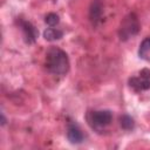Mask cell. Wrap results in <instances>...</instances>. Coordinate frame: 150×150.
I'll return each instance as SVG.
<instances>
[{
    "label": "cell",
    "mask_w": 150,
    "mask_h": 150,
    "mask_svg": "<svg viewBox=\"0 0 150 150\" xmlns=\"http://www.w3.org/2000/svg\"><path fill=\"white\" fill-rule=\"evenodd\" d=\"M67 138L73 144H80V143L83 142L84 135H83V132L81 131V129L79 128L77 124L69 123L68 124V129H67Z\"/></svg>",
    "instance_id": "6"
},
{
    "label": "cell",
    "mask_w": 150,
    "mask_h": 150,
    "mask_svg": "<svg viewBox=\"0 0 150 150\" xmlns=\"http://www.w3.org/2000/svg\"><path fill=\"white\" fill-rule=\"evenodd\" d=\"M139 21L135 13L128 14L121 22L118 28V36L122 41H127L130 38L135 36L139 32Z\"/></svg>",
    "instance_id": "2"
},
{
    "label": "cell",
    "mask_w": 150,
    "mask_h": 150,
    "mask_svg": "<svg viewBox=\"0 0 150 150\" xmlns=\"http://www.w3.org/2000/svg\"><path fill=\"white\" fill-rule=\"evenodd\" d=\"M46 67L55 75H66L70 67L67 53L59 47L49 48L46 53Z\"/></svg>",
    "instance_id": "1"
},
{
    "label": "cell",
    "mask_w": 150,
    "mask_h": 150,
    "mask_svg": "<svg viewBox=\"0 0 150 150\" xmlns=\"http://www.w3.org/2000/svg\"><path fill=\"white\" fill-rule=\"evenodd\" d=\"M120 122H121V127L125 130H131L135 127V122L132 117H130L129 115H122L120 118Z\"/></svg>",
    "instance_id": "10"
},
{
    "label": "cell",
    "mask_w": 150,
    "mask_h": 150,
    "mask_svg": "<svg viewBox=\"0 0 150 150\" xmlns=\"http://www.w3.org/2000/svg\"><path fill=\"white\" fill-rule=\"evenodd\" d=\"M45 22L47 25H49L50 27H54L60 22V16L57 14H55V13H48L46 15V18H45Z\"/></svg>",
    "instance_id": "11"
},
{
    "label": "cell",
    "mask_w": 150,
    "mask_h": 150,
    "mask_svg": "<svg viewBox=\"0 0 150 150\" xmlns=\"http://www.w3.org/2000/svg\"><path fill=\"white\" fill-rule=\"evenodd\" d=\"M138 55L142 60L150 61V36L145 38L141 42L139 48H138Z\"/></svg>",
    "instance_id": "8"
},
{
    "label": "cell",
    "mask_w": 150,
    "mask_h": 150,
    "mask_svg": "<svg viewBox=\"0 0 150 150\" xmlns=\"http://www.w3.org/2000/svg\"><path fill=\"white\" fill-rule=\"evenodd\" d=\"M112 121V112L110 110H95L88 115L90 127L97 131L103 130Z\"/></svg>",
    "instance_id": "3"
},
{
    "label": "cell",
    "mask_w": 150,
    "mask_h": 150,
    "mask_svg": "<svg viewBox=\"0 0 150 150\" xmlns=\"http://www.w3.org/2000/svg\"><path fill=\"white\" fill-rule=\"evenodd\" d=\"M6 123V118H5V116H4V114H1V124L4 125Z\"/></svg>",
    "instance_id": "12"
},
{
    "label": "cell",
    "mask_w": 150,
    "mask_h": 150,
    "mask_svg": "<svg viewBox=\"0 0 150 150\" xmlns=\"http://www.w3.org/2000/svg\"><path fill=\"white\" fill-rule=\"evenodd\" d=\"M62 36H63V32L59 28L49 27L43 32V38L47 41H56V40H60Z\"/></svg>",
    "instance_id": "9"
},
{
    "label": "cell",
    "mask_w": 150,
    "mask_h": 150,
    "mask_svg": "<svg viewBox=\"0 0 150 150\" xmlns=\"http://www.w3.org/2000/svg\"><path fill=\"white\" fill-rule=\"evenodd\" d=\"M129 86L137 93L150 89V69L144 68L137 75L131 76L129 79Z\"/></svg>",
    "instance_id": "4"
},
{
    "label": "cell",
    "mask_w": 150,
    "mask_h": 150,
    "mask_svg": "<svg viewBox=\"0 0 150 150\" xmlns=\"http://www.w3.org/2000/svg\"><path fill=\"white\" fill-rule=\"evenodd\" d=\"M19 25H20V28L23 33V36H25L26 41L28 43L35 42V40L38 39V35H39L38 29L29 21H26V20H19Z\"/></svg>",
    "instance_id": "5"
},
{
    "label": "cell",
    "mask_w": 150,
    "mask_h": 150,
    "mask_svg": "<svg viewBox=\"0 0 150 150\" xmlns=\"http://www.w3.org/2000/svg\"><path fill=\"white\" fill-rule=\"evenodd\" d=\"M101 16H102V2L101 0H94L91 2L89 11V18L91 23L96 26L101 21Z\"/></svg>",
    "instance_id": "7"
}]
</instances>
